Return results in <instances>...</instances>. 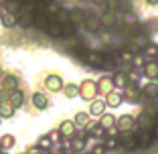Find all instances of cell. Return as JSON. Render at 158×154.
<instances>
[{"instance_id": "obj_11", "label": "cell", "mask_w": 158, "mask_h": 154, "mask_svg": "<svg viewBox=\"0 0 158 154\" xmlns=\"http://www.w3.org/2000/svg\"><path fill=\"white\" fill-rule=\"evenodd\" d=\"M59 132L63 134V138H75L77 136V126L73 120H63L59 124Z\"/></svg>"}, {"instance_id": "obj_1", "label": "cell", "mask_w": 158, "mask_h": 154, "mask_svg": "<svg viewBox=\"0 0 158 154\" xmlns=\"http://www.w3.org/2000/svg\"><path fill=\"white\" fill-rule=\"evenodd\" d=\"M122 91H124L122 98H124V102H128V103H138L140 99L144 98V94H142V85H138V81H136V83L130 81Z\"/></svg>"}, {"instance_id": "obj_50", "label": "cell", "mask_w": 158, "mask_h": 154, "mask_svg": "<svg viewBox=\"0 0 158 154\" xmlns=\"http://www.w3.org/2000/svg\"><path fill=\"white\" fill-rule=\"evenodd\" d=\"M65 154H73V152H71V150H67V152H65Z\"/></svg>"}, {"instance_id": "obj_20", "label": "cell", "mask_w": 158, "mask_h": 154, "mask_svg": "<svg viewBox=\"0 0 158 154\" xmlns=\"http://www.w3.org/2000/svg\"><path fill=\"white\" fill-rule=\"evenodd\" d=\"M99 19H102V28H114L118 24V14L110 12V10H106Z\"/></svg>"}, {"instance_id": "obj_26", "label": "cell", "mask_w": 158, "mask_h": 154, "mask_svg": "<svg viewBox=\"0 0 158 154\" xmlns=\"http://www.w3.org/2000/svg\"><path fill=\"white\" fill-rule=\"evenodd\" d=\"M73 122H75V126H77V130H83L89 122H91V116H89L87 112H79V114H75Z\"/></svg>"}, {"instance_id": "obj_12", "label": "cell", "mask_w": 158, "mask_h": 154, "mask_svg": "<svg viewBox=\"0 0 158 154\" xmlns=\"http://www.w3.org/2000/svg\"><path fill=\"white\" fill-rule=\"evenodd\" d=\"M154 124H156L154 116H150V114H146V112H142L138 118H136V126H138L140 130H152Z\"/></svg>"}, {"instance_id": "obj_51", "label": "cell", "mask_w": 158, "mask_h": 154, "mask_svg": "<svg viewBox=\"0 0 158 154\" xmlns=\"http://www.w3.org/2000/svg\"><path fill=\"white\" fill-rule=\"evenodd\" d=\"M81 154H91V152H85V150H83V152H81Z\"/></svg>"}, {"instance_id": "obj_22", "label": "cell", "mask_w": 158, "mask_h": 154, "mask_svg": "<svg viewBox=\"0 0 158 154\" xmlns=\"http://www.w3.org/2000/svg\"><path fill=\"white\" fill-rule=\"evenodd\" d=\"M116 116H112V114H103V116H99V126L103 128V130H116Z\"/></svg>"}, {"instance_id": "obj_41", "label": "cell", "mask_w": 158, "mask_h": 154, "mask_svg": "<svg viewBox=\"0 0 158 154\" xmlns=\"http://www.w3.org/2000/svg\"><path fill=\"white\" fill-rule=\"evenodd\" d=\"M144 28H150V31H158V20H148L144 24Z\"/></svg>"}, {"instance_id": "obj_36", "label": "cell", "mask_w": 158, "mask_h": 154, "mask_svg": "<svg viewBox=\"0 0 158 154\" xmlns=\"http://www.w3.org/2000/svg\"><path fill=\"white\" fill-rule=\"evenodd\" d=\"M132 10V0H118V14L130 12Z\"/></svg>"}, {"instance_id": "obj_39", "label": "cell", "mask_w": 158, "mask_h": 154, "mask_svg": "<svg viewBox=\"0 0 158 154\" xmlns=\"http://www.w3.org/2000/svg\"><path fill=\"white\" fill-rule=\"evenodd\" d=\"M43 152H45V150L39 148L37 142H35V144H28V146H27V154H43Z\"/></svg>"}, {"instance_id": "obj_8", "label": "cell", "mask_w": 158, "mask_h": 154, "mask_svg": "<svg viewBox=\"0 0 158 154\" xmlns=\"http://www.w3.org/2000/svg\"><path fill=\"white\" fill-rule=\"evenodd\" d=\"M83 27L87 28L89 33H95V31L102 28V19L95 12H87L85 14V20H83Z\"/></svg>"}, {"instance_id": "obj_40", "label": "cell", "mask_w": 158, "mask_h": 154, "mask_svg": "<svg viewBox=\"0 0 158 154\" xmlns=\"http://www.w3.org/2000/svg\"><path fill=\"white\" fill-rule=\"evenodd\" d=\"M6 102H10V91L0 87V103H6Z\"/></svg>"}, {"instance_id": "obj_47", "label": "cell", "mask_w": 158, "mask_h": 154, "mask_svg": "<svg viewBox=\"0 0 158 154\" xmlns=\"http://www.w3.org/2000/svg\"><path fill=\"white\" fill-rule=\"evenodd\" d=\"M43 2H47V4H51V2H55V0H43Z\"/></svg>"}, {"instance_id": "obj_10", "label": "cell", "mask_w": 158, "mask_h": 154, "mask_svg": "<svg viewBox=\"0 0 158 154\" xmlns=\"http://www.w3.org/2000/svg\"><path fill=\"white\" fill-rule=\"evenodd\" d=\"M45 33L49 35V37H53V39H63V23H59V20H55V19L49 16V27H47Z\"/></svg>"}, {"instance_id": "obj_48", "label": "cell", "mask_w": 158, "mask_h": 154, "mask_svg": "<svg viewBox=\"0 0 158 154\" xmlns=\"http://www.w3.org/2000/svg\"><path fill=\"white\" fill-rule=\"evenodd\" d=\"M154 120H156V124H158V112H156V114H154Z\"/></svg>"}, {"instance_id": "obj_44", "label": "cell", "mask_w": 158, "mask_h": 154, "mask_svg": "<svg viewBox=\"0 0 158 154\" xmlns=\"http://www.w3.org/2000/svg\"><path fill=\"white\" fill-rule=\"evenodd\" d=\"M2 14H4V4L0 2V16H2Z\"/></svg>"}, {"instance_id": "obj_14", "label": "cell", "mask_w": 158, "mask_h": 154, "mask_svg": "<svg viewBox=\"0 0 158 154\" xmlns=\"http://www.w3.org/2000/svg\"><path fill=\"white\" fill-rule=\"evenodd\" d=\"M85 10L83 8H69V12H67V16H69V23L71 24H75V27H79V24H83V20H85Z\"/></svg>"}, {"instance_id": "obj_45", "label": "cell", "mask_w": 158, "mask_h": 154, "mask_svg": "<svg viewBox=\"0 0 158 154\" xmlns=\"http://www.w3.org/2000/svg\"><path fill=\"white\" fill-rule=\"evenodd\" d=\"M93 2H95V4H103V2H106V0H93Z\"/></svg>"}, {"instance_id": "obj_53", "label": "cell", "mask_w": 158, "mask_h": 154, "mask_svg": "<svg viewBox=\"0 0 158 154\" xmlns=\"http://www.w3.org/2000/svg\"><path fill=\"white\" fill-rule=\"evenodd\" d=\"M156 61H158V55H156Z\"/></svg>"}, {"instance_id": "obj_21", "label": "cell", "mask_w": 158, "mask_h": 154, "mask_svg": "<svg viewBox=\"0 0 158 154\" xmlns=\"http://www.w3.org/2000/svg\"><path fill=\"white\" fill-rule=\"evenodd\" d=\"M31 102H33V106L37 107V110H47V107H49V99H47V95L41 94V91H35Z\"/></svg>"}, {"instance_id": "obj_56", "label": "cell", "mask_w": 158, "mask_h": 154, "mask_svg": "<svg viewBox=\"0 0 158 154\" xmlns=\"http://www.w3.org/2000/svg\"><path fill=\"white\" fill-rule=\"evenodd\" d=\"M156 81H158V79H156Z\"/></svg>"}, {"instance_id": "obj_2", "label": "cell", "mask_w": 158, "mask_h": 154, "mask_svg": "<svg viewBox=\"0 0 158 154\" xmlns=\"http://www.w3.org/2000/svg\"><path fill=\"white\" fill-rule=\"evenodd\" d=\"M98 81L93 79H83L81 83H79V95L85 99V102H91V99H95V95H98Z\"/></svg>"}, {"instance_id": "obj_16", "label": "cell", "mask_w": 158, "mask_h": 154, "mask_svg": "<svg viewBox=\"0 0 158 154\" xmlns=\"http://www.w3.org/2000/svg\"><path fill=\"white\" fill-rule=\"evenodd\" d=\"M112 79H114V87H116V89H124L126 85L130 83V79H128V73H126V71H114V73H112Z\"/></svg>"}, {"instance_id": "obj_19", "label": "cell", "mask_w": 158, "mask_h": 154, "mask_svg": "<svg viewBox=\"0 0 158 154\" xmlns=\"http://www.w3.org/2000/svg\"><path fill=\"white\" fill-rule=\"evenodd\" d=\"M2 87L4 89H8V91H12V89H19V77H16V75L14 73H4V77H2Z\"/></svg>"}, {"instance_id": "obj_23", "label": "cell", "mask_w": 158, "mask_h": 154, "mask_svg": "<svg viewBox=\"0 0 158 154\" xmlns=\"http://www.w3.org/2000/svg\"><path fill=\"white\" fill-rule=\"evenodd\" d=\"M85 138H81V136H79V138H69V150L73 154H81L85 150Z\"/></svg>"}, {"instance_id": "obj_29", "label": "cell", "mask_w": 158, "mask_h": 154, "mask_svg": "<svg viewBox=\"0 0 158 154\" xmlns=\"http://www.w3.org/2000/svg\"><path fill=\"white\" fill-rule=\"evenodd\" d=\"M63 94H65V98H69V99L77 98L79 95V85L77 83H65L63 85Z\"/></svg>"}, {"instance_id": "obj_46", "label": "cell", "mask_w": 158, "mask_h": 154, "mask_svg": "<svg viewBox=\"0 0 158 154\" xmlns=\"http://www.w3.org/2000/svg\"><path fill=\"white\" fill-rule=\"evenodd\" d=\"M2 77H4V71H2V67H0V79H2Z\"/></svg>"}, {"instance_id": "obj_15", "label": "cell", "mask_w": 158, "mask_h": 154, "mask_svg": "<svg viewBox=\"0 0 158 154\" xmlns=\"http://www.w3.org/2000/svg\"><path fill=\"white\" fill-rule=\"evenodd\" d=\"M0 23H2V27H4V28H14L16 24H19V14L4 10V14L0 16Z\"/></svg>"}, {"instance_id": "obj_17", "label": "cell", "mask_w": 158, "mask_h": 154, "mask_svg": "<svg viewBox=\"0 0 158 154\" xmlns=\"http://www.w3.org/2000/svg\"><path fill=\"white\" fill-rule=\"evenodd\" d=\"M144 75L148 77L150 81H152V79H158V61L156 59H148V61H146Z\"/></svg>"}, {"instance_id": "obj_35", "label": "cell", "mask_w": 158, "mask_h": 154, "mask_svg": "<svg viewBox=\"0 0 158 154\" xmlns=\"http://www.w3.org/2000/svg\"><path fill=\"white\" fill-rule=\"evenodd\" d=\"M69 53H71L73 57H77V59L83 61V57H85V53H87V49H85V45H75V47L69 49Z\"/></svg>"}, {"instance_id": "obj_43", "label": "cell", "mask_w": 158, "mask_h": 154, "mask_svg": "<svg viewBox=\"0 0 158 154\" xmlns=\"http://www.w3.org/2000/svg\"><path fill=\"white\" fill-rule=\"evenodd\" d=\"M146 2H148V4H152V6H156V4H158V0H146Z\"/></svg>"}, {"instance_id": "obj_7", "label": "cell", "mask_w": 158, "mask_h": 154, "mask_svg": "<svg viewBox=\"0 0 158 154\" xmlns=\"http://www.w3.org/2000/svg\"><path fill=\"white\" fill-rule=\"evenodd\" d=\"M45 87L49 89V91H53V94H57V91H61L63 89V77L61 75H47L45 77Z\"/></svg>"}, {"instance_id": "obj_3", "label": "cell", "mask_w": 158, "mask_h": 154, "mask_svg": "<svg viewBox=\"0 0 158 154\" xmlns=\"http://www.w3.org/2000/svg\"><path fill=\"white\" fill-rule=\"evenodd\" d=\"M118 140H120V148H124L126 152H134L138 148V140H136V134L130 132H118Z\"/></svg>"}, {"instance_id": "obj_52", "label": "cell", "mask_w": 158, "mask_h": 154, "mask_svg": "<svg viewBox=\"0 0 158 154\" xmlns=\"http://www.w3.org/2000/svg\"><path fill=\"white\" fill-rule=\"evenodd\" d=\"M0 124H2V118H0Z\"/></svg>"}, {"instance_id": "obj_42", "label": "cell", "mask_w": 158, "mask_h": 154, "mask_svg": "<svg viewBox=\"0 0 158 154\" xmlns=\"http://www.w3.org/2000/svg\"><path fill=\"white\" fill-rule=\"evenodd\" d=\"M152 136H154V140L158 142V124H154V128H152Z\"/></svg>"}, {"instance_id": "obj_27", "label": "cell", "mask_w": 158, "mask_h": 154, "mask_svg": "<svg viewBox=\"0 0 158 154\" xmlns=\"http://www.w3.org/2000/svg\"><path fill=\"white\" fill-rule=\"evenodd\" d=\"M14 112H16V107H14L10 102L0 103V118H2V120H10V118L14 116Z\"/></svg>"}, {"instance_id": "obj_49", "label": "cell", "mask_w": 158, "mask_h": 154, "mask_svg": "<svg viewBox=\"0 0 158 154\" xmlns=\"http://www.w3.org/2000/svg\"><path fill=\"white\" fill-rule=\"evenodd\" d=\"M0 154H8V152H6V150H2V152H0Z\"/></svg>"}, {"instance_id": "obj_13", "label": "cell", "mask_w": 158, "mask_h": 154, "mask_svg": "<svg viewBox=\"0 0 158 154\" xmlns=\"http://www.w3.org/2000/svg\"><path fill=\"white\" fill-rule=\"evenodd\" d=\"M114 79H112V75H103V77H99L98 79V91L103 95H107L110 91H114Z\"/></svg>"}, {"instance_id": "obj_5", "label": "cell", "mask_w": 158, "mask_h": 154, "mask_svg": "<svg viewBox=\"0 0 158 154\" xmlns=\"http://www.w3.org/2000/svg\"><path fill=\"white\" fill-rule=\"evenodd\" d=\"M136 140H138V148H150L154 144V136H152V130H140L136 132Z\"/></svg>"}, {"instance_id": "obj_28", "label": "cell", "mask_w": 158, "mask_h": 154, "mask_svg": "<svg viewBox=\"0 0 158 154\" xmlns=\"http://www.w3.org/2000/svg\"><path fill=\"white\" fill-rule=\"evenodd\" d=\"M10 103H12L14 107H20L24 103V94L20 89H12V91H10Z\"/></svg>"}, {"instance_id": "obj_54", "label": "cell", "mask_w": 158, "mask_h": 154, "mask_svg": "<svg viewBox=\"0 0 158 154\" xmlns=\"http://www.w3.org/2000/svg\"><path fill=\"white\" fill-rule=\"evenodd\" d=\"M0 152H2V148H0Z\"/></svg>"}, {"instance_id": "obj_6", "label": "cell", "mask_w": 158, "mask_h": 154, "mask_svg": "<svg viewBox=\"0 0 158 154\" xmlns=\"http://www.w3.org/2000/svg\"><path fill=\"white\" fill-rule=\"evenodd\" d=\"M116 128H118V132H130V130H134V128H136V118L124 114V116H120L116 120Z\"/></svg>"}, {"instance_id": "obj_25", "label": "cell", "mask_w": 158, "mask_h": 154, "mask_svg": "<svg viewBox=\"0 0 158 154\" xmlns=\"http://www.w3.org/2000/svg\"><path fill=\"white\" fill-rule=\"evenodd\" d=\"M122 102H124V98H122V94H118L116 89L106 95V106H110V107H120Z\"/></svg>"}, {"instance_id": "obj_9", "label": "cell", "mask_w": 158, "mask_h": 154, "mask_svg": "<svg viewBox=\"0 0 158 154\" xmlns=\"http://www.w3.org/2000/svg\"><path fill=\"white\" fill-rule=\"evenodd\" d=\"M106 99H91L89 102V116L91 118H99V116H103L106 114Z\"/></svg>"}, {"instance_id": "obj_18", "label": "cell", "mask_w": 158, "mask_h": 154, "mask_svg": "<svg viewBox=\"0 0 158 154\" xmlns=\"http://www.w3.org/2000/svg\"><path fill=\"white\" fill-rule=\"evenodd\" d=\"M142 94H144V99H156L158 98V81L152 79L150 83H146L142 87Z\"/></svg>"}, {"instance_id": "obj_4", "label": "cell", "mask_w": 158, "mask_h": 154, "mask_svg": "<svg viewBox=\"0 0 158 154\" xmlns=\"http://www.w3.org/2000/svg\"><path fill=\"white\" fill-rule=\"evenodd\" d=\"M83 61L93 69H103V61H106V53L102 51H87L83 57Z\"/></svg>"}, {"instance_id": "obj_32", "label": "cell", "mask_w": 158, "mask_h": 154, "mask_svg": "<svg viewBox=\"0 0 158 154\" xmlns=\"http://www.w3.org/2000/svg\"><path fill=\"white\" fill-rule=\"evenodd\" d=\"M146 57H144V53L142 55H134L132 57V69H138V71H144V65H146Z\"/></svg>"}, {"instance_id": "obj_33", "label": "cell", "mask_w": 158, "mask_h": 154, "mask_svg": "<svg viewBox=\"0 0 158 154\" xmlns=\"http://www.w3.org/2000/svg\"><path fill=\"white\" fill-rule=\"evenodd\" d=\"M103 144H106V148H107V150H116V148H120V140H118V136H116V134L106 136Z\"/></svg>"}, {"instance_id": "obj_37", "label": "cell", "mask_w": 158, "mask_h": 154, "mask_svg": "<svg viewBox=\"0 0 158 154\" xmlns=\"http://www.w3.org/2000/svg\"><path fill=\"white\" fill-rule=\"evenodd\" d=\"M102 6H103V10H110V12L118 14V0H106Z\"/></svg>"}, {"instance_id": "obj_30", "label": "cell", "mask_w": 158, "mask_h": 154, "mask_svg": "<svg viewBox=\"0 0 158 154\" xmlns=\"http://www.w3.org/2000/svg\"><path fill=\"white\" fill-rule=\"evenodd\" d=\"M14 144H16V138H14L12 134H4L2 138H0V148L2 150H10Z\"/></svg>"}, {"instance_id": "obj_34", "label": "cell", "mask_w": 158, "mask_h": 154, "mask_svg": "<svg viewBox=\"0 0 158 154\" xmlns=\"http://www.w3.org/2000/svg\"><path fill=\"white\" fill-rule=\"evenodd\" d=\"M37 146H39L41 150H49V148L53 146V142H51V136H49V134H43L41 138L37 140Z\"/></svg>"}, {"instance_id": "obj_55", "label": "cell", "mask_w": 158, "mask_h": 154, "mask_svg": "<svg viewBox=\"0 0 158 154\" xmlns=\"http://www.w3.org/2000/svg\"><path fill=\"white\" fill-rule=\"evenodd\" d=\"M24 154H27V152H24Z\"/></svg>"}, {"instance_id": "obj_31", "label": "cell", "mask_w": 158, "mask_h": 154, "mask_svg": "<svg viewBox=\"0 0 158 154\" xmlns=\"http://www.w3.org/2000/svg\"><path fill=\"white\" fill-rule=\"evenodd\" d=\"M142 53H144L146 59H156V55H158V45H156V43H148V45L142 49Z\"/></svg>"}, {"instance_id": "obj_24", "label": "cell", "mask_w": 158, "mask_h": 154, "mask_svg": "<svg viewBox=\"0 0 158 154\" xmlns=\"http://www.w3.org/2000/svg\"><path fill=\"white\" fill-rule=\"evenodd\" d=\"M33 24L39 28V31H43V33H45L47 27H49V14H45V12H37V14H35V19H33Z\"/></svg>"}, {"instance_id": "obj_38", "label": "cell", "mask_w": 158, "mask_h": 154, "mask_svg": "<svg viewBox=\"0 0 158 154\" xmlns=\"http://www.w3.org/2000/svg\"><path fill=\"white\" fill-rule=\"evenodd\" d=\"M106 152H107V148H106V144H103V142H98V144H93L91 154H106Z\"/></svg>"}]
</instances>
